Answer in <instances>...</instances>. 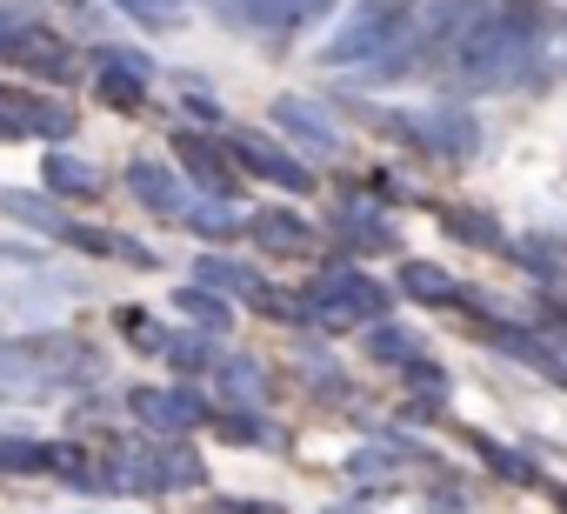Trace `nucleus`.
Here are the masks:
<instances>
[{"instance_id": "c9c22d12", "label": "nucleus", "mask_w": 567, "mask_h": 514, "mask_svg": "<svg viewBox=\"0 0 567 514\" xmlns=\"http://www.w3.org/2000/svg\"><path fill=\"white\" fill-rule=\"evenodd\" d=\"M554 341H560V348H567V315H554Z\"/></svg>"}, {"instance_id": "9d476101", "label": "nucleus", "mask_w": 567, "mask_h": 514, "mask_svg": "<svg viewBox=\"0 0 567 514\" xmlns=\"http://www.w3.org/2000/svg\"><path fill=\"white\" fill-rule=\"evenodd\" d=\"M174 161L187 167V181H200L207 194H234V154L227 141H207V134H174Z\"/></svg>"}, {"instance_id": "39448f33", "label": "nucleus", "mask_w": 567, "mask_h": 514, "mask_svg": "<svg viewBox=\"0 0 567 514\" xmlns=\"http://www.w3.org/2000/svg\"><path fill=\"white\" fill-rule=\"evenodd\" d=\"M414 147H427V154H447V161H467L474 147H481V121L474 114H461V107H434V114H388Z\"/></svg>"}, {"instance_id": "a878e982", "label": "nucleus", "mask_w": 567, "mask_h": 514, "mask_svg": "<svg viewBox=\"0 0 567 514\" xmlns=\"http://www.w3.org/2000/svg\"><path fill=\"white\" fill-rule=\"evenodd\" d=\"M207 421H214L234 448H260V441L274 448V441H280V428H274V421H260V414H234V408H220V414H207Z\"/></svg>"}, {"instance_id": "9b49d317", "label": "nucleus", "mask_w": 567, "mask_h": 514, "mask_svg": "<svg viewBox=\"0 0 567 514\" xmlns=\"http://www.w3.org/2000/svg\"><path fill=\"white\" fill-rule=\"evenodd\" d=\"M234 8H240V21L260 28V34H295V28L334 14V0H234Z\"/></svg>"}, {"instance_id": "f704fd0d", "label": "nucleus", "mask_w": 567, "mask_h": 514, "mask_svg": "<svg viewBox=\"0 0 567 514\" xmlns=\"http://www.w3.org/2000/svg\"><path fill=\"white\" fill-rule=\"evenodd\" d=\"M220 514H280V507H247V501H220Z\"/></svg>"}, {"instance_id": "0eeeda50", "label": "nucleus", "mask_w": 567, "mask_h": 514, "mask_svg": "<svg viewBox=\"0 0 567 514\" xmlns=\"http://www.w3.org/2000/svg\"><path fill=\"white\" fill-rule=\"evenodd\" d=\"M14 134H41V141H68L74 134V114L61 101H41V94H14L0 88V141Z\"/></svg>"}, {"instance_id": "72a5a7b5", "label": "nucleus", "mask_w": 567, "mask_h": 514, "mask_svg": "<svg viewBox=\"0 0 567 514\" xmlns=\"http://www.w3.org/2000/svg\"><path fill=\"white\" fill-rule=\"evenodd\" d=\"M187 107H194V114H200V121H207V127H220V107H214V101H207V94H187Z\"/></svg>"}, {"instance_id": "6ab92c4d", "label": "nucleus", "mask_w": 567, "mask_h": 514, "mask_svg": "<svg viewBox=\"0 0 567 514\" xmlns=\"http://www.w3.org/2000/svg\"><path fill=\"white\" fill-rule=\"evenodd\" d=\"M61 240H74L81 254H114V261H134V268H154V254H147L141 240H127V234H101V227H81V220H68V227H61Z\"/></svg>"}, {"instance_id": "4468645a", "label": "nucleus", "mask_w": 567, "mask_h": 514, "mask_svg": "<svg viewBox=\"0 0 567 514\" xmlns=\"http://www.w3.org/2000/svg\"><path fill=\"white\" fill-rule=\"evenodd\" d=\"M127 187L147 214H187V194H181V174L161 167V161H134L127 167Z\"/></svg>"}, {"instance_id": "4be33fe9", "label": "nucleus", "mask_w": 567, "mask_h": 514, "mask_svg": "<svg viewBox=\"0 0 567 514\" xmlns=\"http://www.w3.org/2000/svg\"><path fill=\"white\" fill-rule=\"evenodd\" d=\"M174 308H181L194 328H207V335H227V328H234V308H227V295H214V288H174Z\"/></svg>"}, {"instance_id": "f8f14e48", "label": "nucleus", "mask_w": 567, "mask_h": 514, "mask_svg": "<svg viewBox=\"0 0 567 514\" xmlns=\"http://www.w3.org/2000/svg\"><path fill=\"white\" fill-rule=\"evenodd\" d=\"M334 227H341L361 254H394V240H401V234H394V220H388V207H374V201H361V194H354V201H341Z\"/></svg>"}, {"instance_id": "f257e3e1", "label": "nucleus", "mask_w": 567, "mask_h": 514, "mask_svg": "<svg viewBox=\"0 0 567 514\" xmlns=\"http://www.w3.org/2000/svg\"><path fill=\"white\" fill-rule=\"evenodd\" d=\"M534 34H540V0H534V8H527V0H507V8L481 0L474 28L454 41L461 81L467 88H514L534 68Z\"/></svg>"}, {"instance_id": "f03ea898", "label": "nucleus", "mask_w": 567, "mask_h": 514, "mask_svg": "<svg viewBox=\"0 0 567 514\" xmlns=\"http://www.w3.org/2000/svg\"><path fill=\"white\" fill-rule=\"evenodd\" d=\"M301 301H308V321L328 328V335H348V328H368V321L388 315V288L361 268H321Z\"/></svg>"}, {"instance_id": "1a4fd4ad", "label": "nucleus", "mask_w": 567, "mask_h": 514, "mask_svg": "<svg viewBox=\"0 0 567 514\" xmlns=\"http://www.w3.org/2000/svg\"><path fill=\"white\" fill-rule=\"evenodd\" d=\"M147 81H154V61L141 48H101V101L107 107H141Z\"/></svg>"}, {"instance_id": "c85d7f7f", "label": "nucleus", "mask_w": 567, "mask_h": 514, "mask_svg": "<svg viewBox=\"0 0 567 514\" xmlns=\"http://www.w3.org/2000/svg\"><path fill=\"white\" fill-rule=\"evenodd\" d=\"M447 227H454L461 240H474V247H507V240H501V227H494L487 214H467V207H454V214H447Z\"/></svg>"}, {"instance_id": "bb28decb", "label": "nucleus", "mask_w": 567, "mask_h": 514, "mask_svg": "<svg viewBox=\"0 0 567 514\" xmlns=\"http://www.w3.org/2000/svg\"><path fill=\"white\" fill-rule=\"evenodd\" d=\"M41 467H48V441L0 434V474H41Z\"/></svg>"}, {"instance_id": "c756f323", "label": "nucleus", "mask_w": 567, "mask_h": 514, "mask_svg": "<svg viewBox=\"0 0 567 514\" xmlns=\"http://www.w3.org/2000/svg\"><path fill=\"white\" fill-rule=\"evenodd\" d=\"M114 8L134 14V21H147V28H167V21H181L187 0H114Z\"/></svg>"}, {"instance_id": "aec40b11", "label": "nucleus", "mask_w": 567, "mask_h": 514, "mask_svg": "<svg viewBox=\"0 0 567 514\" xmlns=\"http://www.w3.org/2000/svg\"><path fill=\"white\" fill-rule=\"evenodd\" d=\"M214 381H220V394L227 401H267V368L254 361V354H227V361H214Z\"/></svg>"}, {"instance_id": "b1692460", "label": "nucleus", "mask_w": 567, "mask_h": 514, "mask_svg": "<svg viewBox=\"0 0 567 514\" xmlns=\"http://www.w3.org/2000/svg\"><path fill=\"white\" fill-rule=\"evenodd\" d=\"M187 220H194V234H200V240H227V234H240V207H234L227 194L187 201Z\"/></svg>"}, {"instance_id": "cd10ccee", "label": "nucleus", "mask_w": 567, "mask_h": 514, "mask_svg": "<svg viewBox=\"0 0 567 514\" xmlns=\"http://www.w3.org/2000/svg\"><path fill=\"white\" fill-rule=\"evenodd\" d=\"M474 454H481V461H487L494 474H507V481H534V474H540V467H534L527 454H514V448H501V441H487V434L474 441Z\"/></svg>"}, {"instance_id": "f3484780", "label": "nucleus", "mask_w": 567, "mask_h": 514, "mask_svg": "<svg viewBox=\"0 0 567 514\" xmlns=\"http://www.w3.org/2000/svg\"><path fill=\"white\" fill-rule=\"evenodd\" d=\"M194 281H200V288H214V295H247V301L260 295V275H254L247 261H227V254H214V247L194 261Z\"/></svg>"}, {"instance_id": "7c9ffc66", "label": "nucleus", "mask_w": 567, "mask_h": 514, "mask_svg": "<svg viewBox=\"0 0 567 514\" xmlns=\"http://www.w3.org/2000/svg\"><path fill=\"white\" fill-rule=\"evenodd\" d=\"M127 328H134V348H141V354H161V341H167V328H154L147 315H127Z\"/></svg>"}, {"instance_id": "5701e85b", "label": "nucleus", "mask_w": 567, "mask_h": 514, "mask_svg": "<svg viewBox=\"0 0 567 514\" xmlns=\"http://www.w3.org/2000/svg\"><path fill=\"white\" fill-rule=\"evenodd\" d=\"M161 361H167L174 374H200V368H214V335H207V328L167 335V341H161Z\"/></svg>"}, {"instance_id": "412c9836", "label": "nucleus", "mask_w": 567, "mask_h": 514, "mask_svg": "<svg viewBox=\"0 0 567 514\" xmlns=\"http://www.w3.org/2000/svg\"><path fill=\"white\" fill-rule=\"evenodd\" d=\"M48 194H68V201H94V194H101V174H94L81 154H48Z\"/></svg>"}, {"instance_id": "ddd939ff", "label": "nucleus", "mask_w": 567, "mask_h": 514, "mask_svg": "<svg viewBox=\"0 0 567 514\" xmlns=\"http://www.w3.org/2000/svg\"><path fill=\"white\" fill-rule=\"evenodd\" d=\"M247 227H254V240H260L267 254H315V227H308L295 207H260Z\"/></svg>"}, {"instance_id": "7ed1b4c3", "label": "nucleus", "mask_w": 567, "mask_h": 514, "mask_svg": "<svg viewBox=\"0 0 567 514\" xmlns=\"http://www.w3.org/2000/svg\"><path fill=\"white\" fill-rule=\"evenodd\" d=\"M0 61L34 74V81H68L74 74V48L54 28H41L28 8H0Z\"/></svg>"}, {"instance_id": "423d86ee", "label": "nucleus", "mask_w": 567, "mask_h": 514, "mask_svg": "<svg viewBox=\"0 0 567 514\" xmlns=\"http://www.w3.org/2000/svg\"><path fill=\"white\" fill-rule=\"evenodd\" d=\"M127 408H134V421L154 428V434H194V428L207 421V401H200L194 388H134Z\"/></svg>"}, {"instance_id": "a211bd4d", "label": "nucleus", "mask_w": 567, "mask_h": 514, "mask_svg": "<svg viewBox=\"0 0 567 514\" xmlns=\"http://www.w3.org/2000/svg\"><path fill=\"white\" fill-rule=\"evenodd\" d=\"M401 295H408V301H434V308L467 301V295H461V281H454L447 268H434V261H408V268H401Z\"/></svg>"}, {"instance_id": "473e14b6", "label": "nucleus", "mask_w": 567, "mask_h": 514, "mask_svg": "<svg viewBox=\"0 0 567 514\" xmlns=\"http://www.w3.org/2000/svg\"><path fill=\"white\" fill-rule=\"evenodd\" d=\"M421 514H467V507H461V501H454V494H447V487H441V494H434V501H421Z\"/></svg>"}, {"instance_id": "2f4dec72", "label": "nucleus", "mask_w": 567, "mask_h": 514, "mask_svg": "<svg viewBox=\"0 0 567 514\" xmlns=\"http://www.w3.org/2000/svg\"><path fill=\"white\" fill-rule=\"evenodd\" d=\"M348 467H354V474H361V481H368V474H374V481H381V474H388V467H394V454H374V448H361V454H354V461H348Z\"/></svg>"}, {"instance_id": "393cba45", "label": "nucleus", "mask_w": 567, "mask_h": 514, "mask_svg": "<svg viewBox=\"0 0 567 514\" xmlns=\"http://www.w3.org/2000/svg\"><path fill=\"white\" fill-rule=\"evenodd\" d=\"M0 214H14V220H28V227H41V234H61V227H68V214H61L54 201L21 194V187H0Z\"/></svg>"}, {"instance_id": "2eb2a0df", "label": "nucleus", "mask_w": 567, "mask_h": 514, "mask_svg": "<svg viewBox=\"0 0 567 514\" xmlns=\"http://www.w3.org/2000/svg\"><path fill=\"white\" fill-rule=\"evenodd\" d=\"M481 341H487V348H501V354H514V361H527V368H540V374H554V381H567V361H560L547 341H534L527 328H507V321H481Z\"/></svg>"}, {"instance_id": "dca6fc26", "label": "nucleus", "mask_w": 567, "mask_h": 514, "mask_svg": "<svg viewBox=\"0 0 567 514\" xmlns=\"http://www.w3.org/2000/svg\"><path fill=\"white\" fill-rule=\"evenodd\" d=\"M368 354H374L381 368H421V361H427L421 335H408L401 321H368Z\"/></svg>"}, {"instance_id": "20e7f679", "label": "nucleus", "mask_w": 567, "mask_h": 514, "mask_svg": "<svg viewBox=\"0 0 567 514\" xmlns=\"http://www.w3.org/2000/svg\"><path fill=\"white\" fill-rule=\"evenodd\" d=\"M227 154H234V167H247V174H260V181H274V187H288V194H308V187H315L308 161L288 154L280 141H267V134L234 127V134H227Z\"/></svg>"}, {"instance_id": "6e6552de", "label": "nucleus", "mask_w": 567, "mask_h": 514, "mask_svg": "<svg viewBox=\"0 0 567 514\" xmlns=\"http://www.w3.org/2000/svg\"><path fill=\"white\" fill-rule=\"evenodd\" d=\"M274 121H280V134H288V141H301V147L321 154V161L341 154V127H334L328 107L308 101V94H280V101H274Z\"/></svg>"}, {"instance_id": "e433bc0d", "label": "nucleus", "mask_w": 567, "mask_h": 514, "mask_svg": "<svg viewBox=\"0 0 567 514\" xmlns=\"http://www.w3.org/2000/svg\"><path fill=\"white\" fill-rule=\"evenodd\" d=\"M554 501H560V514H567V487H554Z\"/></svg>"}]
</instances>
